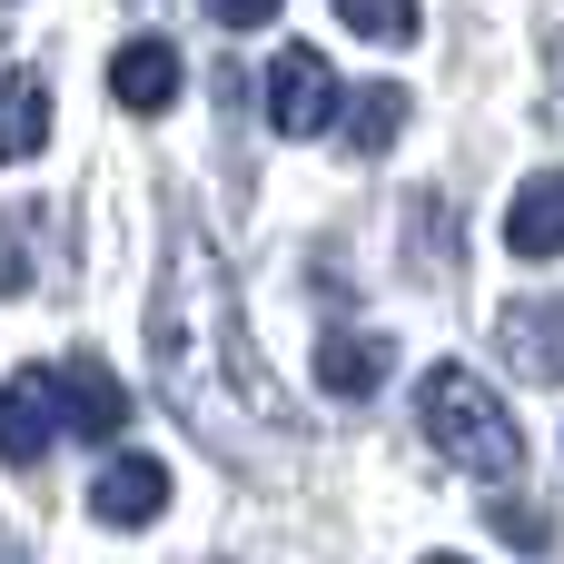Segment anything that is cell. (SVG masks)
<instances>
[{"label":"cell","mask_w":564,"mask_h":564,"mask_svg":"<svg viewBox=\"0 0 564 564\" xmlns=\"http://www.w3.org/2000/svg\"><path fill=\"white\" fill-rule=\"evenodd\" d=\"M149 367H159V397L169 416L218 446V456H278L297 436L268 357L248 347V317L228 297V268L208 258L198 228H169V258H159V297H149Z\"/></svg>","instance_id":"6da1fadb"},{"label":"cell","mask_w":564,"mask_h":564,"mask_svg":"<svg viewBox=\"0 0 564 564\" xmlns=\"http://www.w3.org/2000/svg\"><path fill=\"white\" fill-rule=\"evenodd\" d=\"M416 416H426V436H436V456H456L466 476H486V486H506L516 466H525V426H516V406L476 377V367H426V387H416Z\"/></svg>","instance_id":"7a4b0ae2"},{"label":"cell","mask_w":564,"mask_h":564,"mask_svg":"<svg viewBox=\"0 0 564 564\" xmlns=\"http://www.w3.org/2000/svg\"><path fill=\"white\" fill-rule=\"evenodd\" d=\"M337 109H347V89H337V69H327L307 40L268 59V119H278V139H327Z\"/></svg>","instance_id":"3957f363"},{"label":"cell","mask_w":564,"mask_h":564,"mask_svg":"<svg viewBox=\"0 0 564 564\" xmlns=\"http://www.w3.org/2000/svg\"><path fill=\"white\" fill-rule=\"evenodd\" d=\"M387 367H397V337H387V327H327V337H317V387H327L337 406H367V397L387 387Z\"/></svg>","instance_id":"277c9868"},{"label":"cell","mask_w":564,"mask_h":564,"mask_svg":"<svg viewBox=\"0 0 564 564\" xmlns=\"http://www.w3.org/2000/svg\"><path fill=\"white\" fill-rule=\"evenodd\" d=\"M50 426H59V377L50 367L0 377V466H40L50 456Z\"/></svg>","instance_id":"5b68a950"},{"label":"cell","mask_w":564,"mask_h":564,"mask_svg":"<svg viewBox=\"0 0 564 564\" xmlns=\"http://www.w3.org/2000/svg\"><path fill=\"white\" fill-rule=\"evenodd\" d=\"M59 416H69V436H89V446H109V436L129 426V387L109 377V357H69V367H59Z\"/></svg>","instance_id":"8992f818"},{"label":"cell","mask_w":564,"mask_h":564,"mask_svg":"<svg viewBox=\"0 0 564 564\" xmlns=\"http://www.w3.org/2000/svg\"><path fill=\"white\" fill-rule=\"evenodd\" d=\"M89 516H99V525H159V516H169V466H159V456H119V466H99Z\"/></svg>","instance_id":"52a82bcc"},{"label":"cell","mask_w":564,"mask_h":564,"mask_svg":"<svg viewBox=\"0 0 564 564\" xmlns=\"http://www.w3.org/2000/svg\"><path fill=\"white\" fill-rule=\"evenodd\" d=\"M496 337H506L516 377H535V387H555V377H564V297H535V307H506V317H496Z\"/></svg>","instance_id":"ba28073f"},{"label":"cell","mask_w":564,"mask_h":564,"mask_svg":"<svg viewBox=\"0 0 564 564\" xmlns=\"http://www.w3.org/2000/svg\"><path fill=\"white\" fill-rule=\"evenodd\" d=\"M109 99L139 109V119H159V109L178 99V50H169V40H129V50L109 59Z\"/></svg>","instance_id":"9c48e42d"},{"label":"cell","mask_w":564,"mask_h":564,"mask_svg":"<svg viewBox=\"0 0 564 564\" xmlns=\"http://www.w3.org/2000/svg\"><path fill=\"white\" fill-rule=\"evenodd\" d=\"M506 248H516V258H564V169H545V178L516 188V208H506Z\"/></svg>","instance_id":"30bf717a"},{"label":"cell","mask_w":564,"mask_h":564,"mask_svg":"<svg viewBox=\"0 0 564 564\" xmlns=\"http://www.w3.org/2000/svg\"><path fill=\"white\" fill-rule=\"evenodd\" d=\"M40 139H50V79L40 69H0V169L40 159Z\"/></svg>","instance_id":"8fae6325"},{"label":"cell","mask_w":564,"mask_h":564,"mask_svg":"<svg viewBox=\"0 0 564 564\" xmlns=\"http://www.w3.org/2000/svg\"><path fill=\"white\" fill-rule=\"evenodd\" d=\"M397 129H406V89H397V79H377V89L347 99V149H387Z\"/></svg>","instance_id":"7c38bea8"},{"label":"cell","mask_w":564,"mask_h":564,"mask_svg":"<svg viewBox=\"0 0 564 564\" xmlns=\"http://www.w3.org/2000/svg\"><path fill=\"white\" fill-rule=\"evenodd\" d=\"M406 228H416V278H436V288H446V278L466 268V238H446V198H416V208H406Z\"/></svg>","instance_id":"4fadbf2b"},{"label":"cell","mask_w":564,"mask_h":564,"mask_svg":"<svg viewBox=\"0 0 564 564\" xmlns=\"http://www.w3.org/2000/svg\"><path fill=\"white\" fill-rule=\"evenodd\" d=\"M40 268V208H0V297H30Z\"/></svg>","instance_id":"5bb4252c"},{"label":"cell","mask_w":564,"mask_h":564,"mask_svg":"<svg viewBox=\"0 0 564 564\" xmlns=\"http://www.w3.org/2000/svg\"><path fill=\"white\" fill-rule=\"evenodd\" d=\"M486 525L516 545V555H555V506H525V496H496L486 506Z\"/></svg>","instance_id":"9a60e30c"},{"label":"cell","mask_w":564,"mask_h":564,"mask_svg":"<svg viewBox=\"0 0 564 564\" xmlns=\"http://www.w3.org/2000/svg\"><path fill=\"white\" fill-rule=\"evenodd\" d=\"M337 20H347L357 40H387V50L416 40V0H337Z\"/></svg>","instance_id":"2e32d148"},{"label":"cell","mask_w":564,"mask_h":564,"mask_svg":"<svg viewBox=\"0 0 564 564\" xmlns=\"http://www.w3.org/2000/svg\"><path fill=\"white\" fill-rule=\"evenodd\" d=\"M278 10H288V0H208V20H218V30H268Z\"/></svg>","instance_id":"e0dca14e"},{"label":"cell","mask_w":564,"mask_h":564,"mask_svg":"<svg viewBox=\"0 0 564 564\" xmlns=\"http://www.w3.org/2000/svg\"><path fill=\"white\" fill-rule=\"evenodd\" d=\"M0 564H20V545H0Z\"/></svg>","instance_id":"ac0fdd59"},{"label":"cell","mask_w":564,"mask_h":564,"mask_svg":"<svg viewBox=\"0 0 564 564\" xmlns=\"http://www.w3.org/2000/svg\"><path fill=\"white\" fill-rule=\"evenodd\" d=\"M426 564H466V555H426Z\"/></svg>","instance_id":"d6986e66"}]
</instances>
